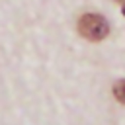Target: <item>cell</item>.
Returning a JSON list of instances; mask_svg holds the SVG:
<instances>
[{"label":"cell","instance_id":"277c9868","mask_svg":"<svg viewBox=\"0 0 125 125\" xmlns=\"http://www.w3.org/2000/svg\"><path fill=\"white\" fill-rule=\"evenodd\" d=\"M117 2H121V4H125V0H117Z\"/></svg>","mask_w":125,"mask_h":125},{"label":"cell","instance_id":"3957f363","mask_svg":"<svg viewBox=\"0 0 125 125\" xmlns=\"http://www.w3.org/2000/svg\"><path fill=\"white\" fill-rule=\"evenodd\" d=\"M121 10H123V16H125V4H123V8H121Z\"/></svg>","mask_w":125,"mask_h":125},{"label":"cell","instance_id":"6da1fadb","mask_svg":"<svg viewBox=\"0 0 125 125\" xmlns=\"http://www.w3.org/2000/svg\"><path fill=\"white\" fill-rule=\"evenodd\" d=\"M78 33L88 41H102L109 35V23L100 14H84L78 20Z\"/></svg>","mask_w":125,"mask_h":125},{"label":"cell","instance_id":"7a4b0ae2","mask_svg":"<svg viewBox=\"0 0 125 125\" xmlns=\"http://www.w3.org/2000/svg\"><path fill=\"white\" fill-rule=\"evenodd\" d=\"M113 96H115L117 102L125 104V78H121V80H117L113 84Z\"/></svg>","mask_w":125,"mask_h":125}]
</instances>
